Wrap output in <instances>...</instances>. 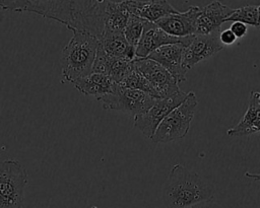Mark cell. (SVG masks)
Here are the masks:
<instances>
[{"instance_id": "obj_8", "label": "cell", "mask_w": 260, "mask_h": 208, "mask_svg": "<svg viewBox=\"0 0 260 208\" xmlns=\"http://www.w3.org/2000/svg\"><path fill=\"white\" fill-rule=\"evenodd\" d=\"M187 93L180 90L178 93L156 99L154 103L143 114L134 118V127L138 129L146 138H151L161 121L186 98Z\"/></svg>"}, {"instance_id": "obj_10", "label": "cell", "mask_w": 260, "mask_h": 208, "mask_svg": "<svg viewBox=\"0 0 260 208\" xmlns=\"http://www.w3.org/2000/svg\"><path fill=\"white\" fill-rule=\"evenodd\" d=\"M219 31L192 36L190 43L183 52V65L187 71L197 63L215 55L223 48L219 41Z\"/></svg>"}, {"instance_id": "obj_5", "label": "cell", "mask_w": 260, "mask_h": 208, "mask_svg": "<svg viewBox=\"0 0 260 208\" xmlns=\"http://www.w3.org/2000/svg\"><path fill=\"white\" fill-rule=\"evenodd\" d=\"M27 177L16 160H0V208H23Z\"/></svg>"}, {"instance_id": "obj_1", "label": "cell", "mask_w": 260, "mask_h": 208, "mask_svg": "<svg viewBox=\"0 0 260 208\" xmlns=\"http://www.w3.org/2000/svg\"><path fill=\"white\" fill-rule=\"evenodd\" d=\"M109 0H0V8L31 12L56 20L72 31H85L100 41Z\"/></svg>"}, {"instance_id": "obj_26", "label": "cell", "mask_w": 260, "mask_h": 208, "mask_svg": "<svg viewBox=\"0 0 260 208\" xmlns=\"http://www.w3.org/2000/svg\"><path fill=\"white\" fill-rule=\"evenodd\" d=\"M245 177H246V178H251V179H254V180L260 182V174H253V172L246 171V172H245Z\"/></svg>"}, {"instance_id": "obj_6", "label": "cell", "mask_w": 260, "mask_h": 208, "mask_svg": "<svg viewBox=\"0 0 260 208\" xmlns=\"http://www.w3.org/2000/svg\"><path fill=\"white\" fill-rule=\"evenodd\" d=\"M146 92L123 87L117 84L114 91L100 99L104 109L116 110L128 115L137 116L146 112L155 101Z\"/></svg>"}, {"instance_id": "obj_16", "label": "cell", "mask_w": 260, "mask_h": 208, "mask_svg": "<svg viewBox=\"0 0 260 208\" xmlns=\"http://www.w3.org/2000/svg\"><path fill=\"white\" fill-rule=\"evenodd\" d=\"M257 132H260V91L252 90L245 115L235 127L226 131V134L231 137H238Z\"/></svg>"}, {"instance_id": "obj_4", "label": "cell", "mask_w": 260, "mask_h": 208, "mask_svg": "<svg viewBox=\"0 0 260 208\" xmlns=\"http://www.w3.org/2000/svg\"><path fill=\"white\" fill-rule=\"evenodd\" d=\"M197 105L195 93L188 92L184 101L161 121L150 139L155 143H168L184 138L190 129Z\"/></svg>"}, {"instance_id": "obj_28", "label": "cell", "mask_w": 260, "mask_h": 208, "mask_svg": "<svg viewBox=\"0 0 260 208\" xmlns=\"http://www.w3.org/2000/svg\"><path fill=\"white\" fill-rule=\"evenodd\" d=\"M91 208H98V207H96V206H92Z\"/></svg>"}, {"instance_id": "obj_3", "label": "cell", "mask_w": 260, "mask_h": 208, "mask_svg": "<svg viewBox=\"0 0 260 208\" xmlns=\"http://www.w3.org/2000/svg\"><path fill=\"white\" fill-rule=\"evenodd\" d=\"M100 41L85 31H73L69 43L61 53V73L63 79L73 83L92 71Z\"/></svg>"}, {"instance_id": "obj_21", "label": "cell", "mask_w": 260, "mask_h": 208, "mask_svg": "<svg viewBox=\"0 0 260 208\" xmlns=\"http://www.w3.org/2000/svg\"><path fill=\"white\" fill-rule=\"evenodd\" d=\"M119 85L123 87L131 88V89L141 90L143 92H146L147 94H149L151 97L155 99V94L151 85L149 84L147 79L141 74V72L136 68V66L134 65V62H133L132 68L130 69L128 74L124 77V79L119 83Z\"/></svg>"}, {"instance_id": "obj_19", "label": "cell", "mask_w": 260, "mask_h": 208, "mask_svg": "<svg viewBox=\"0 0 260 208\" xmlns=\"http://www.w3.org/2000/svg\"><path fill=\"white\" fill-rule=\"evenodd\" d=\"M130 13L125 5V1H109L105 10L104 31H121L123 32Z\"/></svg>"}, {"instance_id": "obj_12", "label": "cell", "mask_w": 260, "mask_h": 208, "mask_svg": "<svg viewBox=\"0 0 260 208\" xmlns=\"http://www.w3.org/2000/svg\"><path fill=\"white\" fill-rule=\"evenodd\" d=\"M185 38L168 34L154 22L144 20L143 31L135 49V58H147L156 49L165 45L182 42Z\"/></svg>"}, {"instance_id": "obj_24", "label": "cell", "mask_w": 260, "mask_h": 208, "mask_svg": "<svg viewBox=\"0 0 260 208\" xmlns=\"http://www.w3.org/2000/svg\"><path fill=\"white\" fill-rule=\"evenodd\" d=\"M236 40H237V38L235 37V34L232 32V30L230 28L219 31V41L223 46L232 45L236 42Z\"/></svg>"}, {"instance_id": "obj_11", "label": "cell", "mask_w": 260, "mask_h": 208, "mask_svg": "<svg viewBox=\"0 0 260 208\" xmlns=\"http://www.w3.org/2000/svg\"><path fill=\"white\" fill-rule=\"evenodd\" d=\"M200 7L191 6L185 12H177L166 15L165 17L156 20L154 23L166 31L168 34L184 38L195 34L196 18L198 16Z\"/></svg>"}, {"instance_id": "obj_9", "label": "cell", "mask_w": 260, "mask_h": 208, "mask_svg": "<svg viewBox=\"0 0 260 208\" xmlns=\"http://www.w3.org/2000/svg\"><path fill=\"white\" fill-rule=\"evenodd\" d=\"M192 36L186 37L182 42L165 45L152 52L147 58L160 64L178 83L185 81L188 71L183 65V52L185 47L190 43Z\"/></svg>"}, {"instance_id": "obj_14", "label": "cell", "mask_w": 260, "mask_h": 208, "mask_svg": "<svg viewBox=\"0 0 260 208\" xmlns=\"http://www.w3.org/2000/svg\"><path fill=\"white\" fill-rule=\"evenodd\" d=\"M132 66L133 60L111 57L99 45L91 72L108 75L119 84L128 74Z\"/></svg>"}, {"instance_id": "obj_20", "label": "cell", "mask_w": 260, "mask_h": 208, "mask_svg": "<svg viewBox=\"0 0 260 208\" xmlns=\"http://www.w3.org/2000/svg\"><path fill=\"white\" fill-rule=\"evenodd\" d=\"M226 21H240L247 25L260 27V4L246 5L234 9V12L226 18Z\"/></svg>"}, {"instance_id": "obj_25", "label": "cell", "mask_w": 260, "mask_h": 208, "mask_svg": "<svg viewBox=\"0 0 260 208\" xmlns=\"http://www.w3.org/2000/svg\"><path fill=\"white\" fill-rule=\"evenodd\" d=\"M190 208H223V207L220 206L219 204H217L216 202H214L212 199H210V200L199 202V203L191 206Z\"/></svg>"}, {"instance_id": "obj_22", "label": "cell", "mask_w": 260, "mask_h": 208, "mask_svg": "<svg viewBox=\"0 0 260 208\" xmlns=\"http://www.w3.org/2000/svg\"><path fill=\"white\" fill-rule=\"evenodd\" d=\"M143 24H144V19L130 14L128 21L126 23V26L123 30L124 37L128 42V44L135 49L141 38L142 31H143Z\"/></svg>"}, {"instance_id": "obj_7", "label": "cell", "mask_w": 260, "mask_h": 208, "mask_svg": "<svg viewBox=\"0 0 260 208\" xmlns=\"http://www.w3.org/2000/svg\"><path fill=\"white\" fill-rule=\"evenodd\" d=\"M133 62L151 85L155 99L170 97L181 90L176 79L154 60L149 58H134Z\"/></svg>"}, {"instance_id": "obj_13", "label": "cell", "mask_w": 260, "mask_h": 208, "mask_svg": "<svg viewBox=\"0 0 260 208\" xmlns=\"http://www.w3.org/2000/svg\"><path fill=\"white\" fill-rule=\"evenodd\" d=\"M234 12V9L219 1H213L200 8L196 18L195 34H209L220 30V25Z\"/></svg>"}, {"instance_id": "obj_27", "label": "cell", "mask_w": 260, "mask_h": 208, "mask_svg": "<svg viewBox=\"0 0 260 208\" xmlns=\"http://www.w3.org/2000/svg\"><path fill=\"white\" fill-rule=\"evenodd\" d=\"M2 19H3V14L0 12V22L2 21Z\"/></svg>"}, {"instance_id": "obj_23", "label": "cell", "mask_w": 260, "mask_h": 208, "mask_svg": "<svg viewBox=\"0 0 260 208\" xmlns=\"http://www.w3.org/2000/svg\"><path fill=\"white\" fill-rule=\"evenodd\" d=\"M230 29L232 30V32L235 34V37L237 39H241L243 38L247 31H248V26L247 24L240 22V21H233Z\"/></svg>"}, {"instance_id": "obj_15", "label": "cell", "mask_w": 260, "mask_h": 208, "mask_svg": "<svg viewBox=\"0 0 260 208\" xmlns=\"http://www.w3.org/2000/svg\"><path fill=\"white\" fill-rule=\"evenodd\" d=\"M125 5L130 14L140 17L144 20L155 22L166 15L177 13L179 10L175 9L168 0H124Z\"/></svg>"}, {"instance_id": "obj_17", "label": "cell", "mask_w": 260, "mask_h": 208, "mask_svg": "<svg viewBox=\"0 0 260 208\" xmlns=\"http://www.w3.org/2000/svg\"><path fill=\"white\" fill-rule=\"evenodd\" d=\"M74 87L85 95L94 96L98 100L114 91L117 83L108 75L91 72L73 82Z\"/></svg>"}, {"instance_id": "obj_2", "label": "cell", "mask_w": 260, "mask_h": 208, "mask_svg": "<svg viewBox=\"0 0 260 208\" xmlns=\"http://www.w3.org/2000/svg\"><path fill=\"white\" fill-rule=\"evenodd\" d=\"M215 188L195 171L182 164H175L169 172L162 188L165 208H190L213 198Z\"/></svg>"}, {"instance_id": "obj_18", "label": "cell", "mask_w": 260, "mask_h": 208, "mask_svg": "<svg viewBox=\"0 0 260 208\" xmlns=\"http://www.w3.org/2000/svg\"><path fill=\"white\" fill-rule=\"evenodd\" d=\"M100 47L111 57L134 60L135 48L131 47L121 31H104L100 39Z\"/></svg>"}]
</instances>
